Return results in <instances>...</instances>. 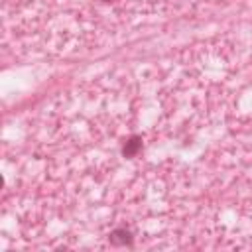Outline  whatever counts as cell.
I'll return each mask as SVG.
<instances>
[{
	"instance_id": "3957f363",
	"label": "cell",
	"mask_w": 252,
	"mask_h": 252,
	"mask_svg": "<svg viewBox=\"0 0 252 252\" xmlns=\"http://www.w3.org/2000/svg\"><path fill=\"white\" fill-rule=\"evenodd\" d=\"M104 2H112V0H104Z\"/></svg>"
},
{
	"instance_id": "6da1fadb",
	"label": "cell",
	"mask_w": 252,
	"mask_h": 252,
	"mask_svg": "<svg viewBox=\"0 0 252 252\" xmlns=\"http://www.w3.org/2000/svg\"><path fill=\"white\" fill-rule=\"evenodd\" d=\"M108 242L112 246H132L134 238H132V232L128 228H114L108 234Z\"/></svg>"
},
{
	"instance_id": "7a4b0ae2",
	"label": "cell",
	"mask_w": 252,
	"mask_h": 252,
	"mask_svg": "<svg viewBox=\"0 0 252 252\" xmlns=\"http://www.w3.org/2000/svg\"><path fill=\"white\" fill-rule=\"evenodd\" d=\"M140 150H142V136L134 134V136H130V138L124 142V146H122V156L130 159V158L138 156Z\"/></svg>"
}]
</instances>
